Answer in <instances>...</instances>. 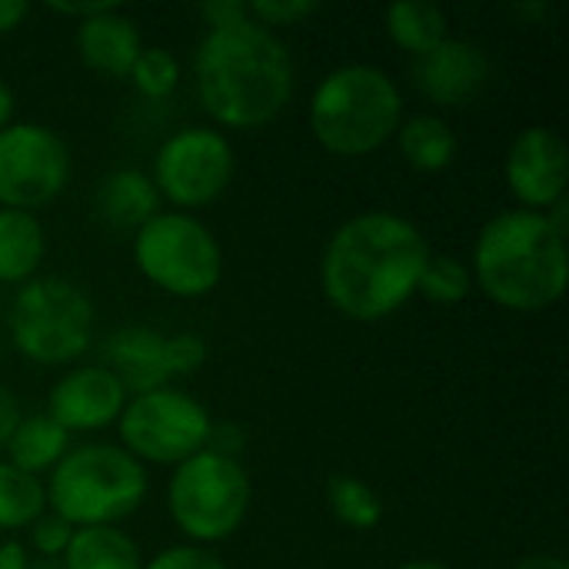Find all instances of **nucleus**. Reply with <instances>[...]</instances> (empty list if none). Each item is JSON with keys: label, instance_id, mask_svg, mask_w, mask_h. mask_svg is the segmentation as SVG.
<instances>
[{"label": "nucleus", "instance_id": "nucleus-1", "mask_svg": "<svg viewBox=\"0 0 569 569\" xmlns=\"http://www.w3.org/2000/svg\"><path fill=\"white\" fill-rule=\"evenodd\" d=\"M430 253L427 233L407 213H353L323 243L320 293L353 323H383L417 297Z\"/></svg>", "mask_w": 569, "mask_h": 569}, {"label": "nucleus", "instance_id": "nucleus-2", "mask_svg": "<svg viewBox=\"0 0 569 569\" xmlns=\"http://www.w3.org/2000/svg\"><path fill=\"white\" fill-rule=\"evenodd\" d=\"M297 67L280 33L257 20L207 30L193 50V93L217 130H260L293 100Z\"/></svg>", "mask_w": 569, "mask_h": 569}, {"label": "nucleus", "instance_id": "nucleus-3", "mask_svg": "<svg viewBox=\"0 0 569 569\" xmlns=\"http://www.w3.org/2000/svg\"><path fill=\"white\" fill-rule=\"evenodd\" d=\"M567 230L547 213L507 207L493 213L470 253L473 287L510 313H543L567 293Z\"/></svg>", "mask_w": 569, "mask_h": 569}, {"label": "nucleus", "instance_id": "nucleus-4", "mask_svg": "<svg viewBox=\"0 0 569 569\" xmlns=\"http://www.w3.org/2000/svg\"><path fill=\"white\" fill-rule=\"evenodd\" d=\"M407 117L397 77L377 63H340L323 73L307 103L313 140L343 160H360L393 143Z\"/></svg>", "mask_w": 569, "mask_h": 569}, {"label": "nucleus", "instance_id": "nucleus-5", "mask_svg": "<svg viewBox=\"0 0 569 569\" xmlns=\"http://www.w3.org/2000/svg\"><path fill=\"white\" fill-rule=\"evenodd\" d=\"M47 510L80 527H120L130 520L147 493L150 473L120 443L90 440L63 453V460L43 477Z\"/></svg>", "mask_w": 569, "mask_h": 569}, {"label": "nucleus", "instance_id": "nucleus-6", "mask_svg": "<svg viewBox=\"0 0 569 569\" xmlns=\"http://www.w3.org/2000/svg\"><path fill=\"white\" fill-rule=\"evenodd\" d=\"M7 337L27 363L67 370L83 363L97 340V307L80 283L40 273L13 290Z\"/></svg>", "mask_w": 569, "mask_h": 569}, {"label": "nucleus", "instance_id": "nucleus-7", "mask_svg": "<svg viewBox=\"0 0 569 569\" xmlns=\"http://www.w3.org/2000/svg\"><path fill=\"white\" fill-rule=\"evenodd\" d=\"M163 500L167 517L183 543L213 550L247 523L253 507V483L243 460L200 450L170 470Z\"/></svg>", "mask_w": 569, "mask_h": 569}, {"label": "nucleus", "instance_id": "nucleus-8", "mask_svg": "<svg viewBox=\"0 0 569 569\" xmlns=\"http://www.w3.org/2000/svg\"><path fill=\"white\" fill-rule=\"evenodd\" d=\"M137 273L173 300H203L223 283V243L197 217L180 210H160L150 217L130 243Z\"/></svg>", "mask_w": 569, "mask_h": 569}, {"label": "nucleus", "instance_id": "nucleus-9", "mask_svg": "<svg viewBox=\"0 0 569 569\" xmlns=\"http://www.w3.org/2000/svg\"><path fill=\"white\" fill-rule=\"evenodd\" d=\"M210 427V410L193 393L170 383L147 393H130L117 420V443L143 467L173 470L207 450Z\"/></svg>", "mask_w": 569, "mask_h": 569}, {"label": "nucleus", "instance_id": "nucleus-10", "mask_svg": "<svg viewBox=\"0 0 569 569\" xmlns=\"http://www.w3.org/2000/svg\"><path fill=\"white\" fill-rule=\"evenodd\" d=\"M237 173L233 140L213 123H187L170 130L153 150L150 180L167 210L197 213L217 203Z\"/></svg>", "mask_w": 569, "mask_h": 569}, {"label": "nucleus", "instance_id": "nucleus-11", "mask_svg": "<svg viewBox=\"0 0 569 569\" xmlns=\"http://www.w3.org/2000/svg\"><path fill=\"white\" fill-rule=\"evenodd\" d=\"M70 173V147L53 127L13 120L0 130V207L37 213L67 190Z\"/></svg>", "mask_w": 569, "mask_h": 569}, {"label": "nucleus", "instance_id": "nucleus-12", "mask_svg": "<svg viewBox=\"0 0 569 569\" xmlns=\"http://www.w3.org/2000/svg\"><path fill=\"white\" fill-rule=\"evenodd\" d=\"M503 183L513 207L550 213L567 200L569 150L563 133L547 123L523 127L503 153Z\"/></svg>", "mask_w": 569, "mask_h": 569}, {"label": "nucleus", "instance_id": "nucleus-13", "mask_svg": "<svg viewBox=\"0 0 569 569\" xmlns=\"http://www.w3.org/2000/svg\"><path fill=\"white\" fill-rule=\"evenodd\" d=\"M127 400V387L103 363H73L53 380L43 413L70 437H93L117 427Z\"/></svg>", "mask_w": 569, "mask_h": 569}, {"label": "nucleus", "instance_id": "nucleus-14", "mask_svg": "<svg viewBox=\"0 0 569 569\" xmlns=\"http://www.w3.org/2000/svg\"><path fill=\"white\" fill-rule=\"evenodd\" d=\"M493 80V60L477 40L447 37L440 47L413 60V87L430 107H467Z\"/></svg>", "mask_w": 569, "mask_h": 569}, {"label": "nucleus", "instance_id": "nucleus-15", "mask_svg": "<svg viewBox=\"0 0 569 569\" xmlns=\"http://www.w3.org/2000/svg\"><path fill=\"white\" fill-rule=\"evenodd\" d=\"M117 380L127 387V393H147L157 387L173 383L170 370V333H160L153 327H120L100 343V360Z\"/></svg>", "mask_w": 569, "mask_h": 569}, {"label": "nucleus", "instance_id": "nucleus-16", "mask_svg": "<svg viewBox=\"0 0 569 569\" xmlns=\"http://www.w3.org/2000/svg\"><path fill=\"white\" fill-rule=\"evenodd\" d=\"M73 47L87 70L100 77H127L140 50L147 47L140 37V27L130 13H123L117 3L107 10L73 23Z\"/></svg>", "mask_w": 569, "mask_h": 569}, {"label": "nucleus", "instance_id": "nucleus-17", "mask_svg": "<svg viewBox=\"0 0 569 569\" xmlns=\"http://www.w3.org/2000/svg\"><path fill=\"white\" fill-rule=\"evenodd\" d=\"M93 210L110 230H130L137 233L150 217L163 210L160 193L150 180L147 170L137 167H120L110 170L97 190H93Z\"/></svg>", "mask_w": 569, "mask_h": 569}, {"label": "nucleus", "instance_id": "nucleus-18", "mask_svg": "<svg viewBox=\"0 0 569 569\" xmlns=\"http://www.w3.org/2000/svg\"><path fill=\"white\" fill-rule=\"evenodd\" d=\"M393 143L400 150V160L417 173H443L460 153V137L453 123L433 110L407 113Z\"/></svg>", "mask_w": 569, "mask_h": 569}, {"label": "nucleus", "instance_id": "nucleus-19", "mask_svg": "<svg viewBox=\"0 0 569 569\" xmlns=\"http://www.w3.org/2000/svg\"><path fill=\"white\" fill-rule=\"evenodd\" d=\"M47 230L37 213L0 207V287H23L40 277Z\"/></svg>", "mask_w": 569, "mask_h": 569}, {"label": "nucleus", "instance_id": "nucleus-20", "mask_svg": "<svg viewBox=\"0 0 569 569\" xmlns=\"http://www.w3.org/2000/svg\"><path fill=\"white\" fill-rule=\"evenodd\" d=\"M70 447H73V437L40 410V413L20 417V423L13 427V433L3 447V460L37 480H43L63 460V453Z\"/></svg>", "mask_w": 569, "mask_h": 569}, {"label": "nucleus", "instance_id": "nucleus-21", "mask_svg": "<svg viewBox=\"0 0 569 569\" xmlns=\"http://www.w3.org/2000/svg\"><path fill=\"white\" fill-rule=\"evenodd\" d=\"M383 30L397 50L417 60L450 37V20L447 10L430 0H397L383 13Z\"/></svg>", "mask_w": 569, "mask_h": 569}, {"label": "nucleus", "instance_id": "nucleus-22", "mask_svg": "<svg viewBox=\"0 0 569 569\" xmlns=\"http://www.w3.org/2000/svg\"><path fill=\"white\" fill-rule=\"evenodd\" d=\"M143 550L123 527H80L63 553V569H143Z\"/></svg>", "mask_w": 569, "mask_h": 569}, {"label": "nucleus", "instance_id": "nucleus-23", "mask_svg": "<svg viewBox=\"0 0 569 569\" xmlns=\"http://www.w3.org/2000/svg\"><path fill=\"white\" fill-rule=\"evenodd\" d=\"M47 513V493L43 480L17 470L0 457V533H27V527Z\"/></svg>", "mask_w": 569, "mask_h": 569}, {"label": "nucleus", "instance_id": "nucleus-24", "mask_svg": "<svg viewBox=\"0 0 569 569\" xmlns=\"http://www.w3.org/2000/svg\"><path fill=\"white\" fill-rule=\"evenodd\" d=\"M327 510L333 513L337 523H343L347 530L357 533H370L383 523V500L380 493L353 477V473H337L327 483Z\"/></svg>", "mask_w": 569, "mask_h": 569}, {"label": "nucleus", "instance_id": "nucleus-25", "mask_svg": "<svg viewBox=\"0 0 569 569\" xmlns=\"http://www.w3.org/2000/svg\"><path fill=\"white\" fill-rule=\"evenodd\" d=\"M473 273L463 257L453 253H430L427 267L417 280V297H423L433 307H457L473 293Z\"/></svg>", "mask_w": 569, "mask_h": 569}, {"label": "nucleus", "instance_id": "nucleus-26", "mask_svg": "<svg viewBox=\"0 0 569 569\" xmlns=\"http://www.w3.org/2000/svg\"><path fill=\"white\" fill-rule=\"evenodd\" d=\"M130 87L143 97V100H167L180 80H183V67L180 60L173 57V50L167 47H143L140 57L133 60L130 73H127Z\"/></svg>", "mask_w": 569, "mask_h": 569}, {"label": "nucleus", "instance_id": "nucleus-27", "mask_svg": "<svg viewBox=\"0 0 569 569\" xmlns=\"http://www.w3.org/2000/svg\"><path fill=\"white\" fill-rule=\"evenodd\" d=\"M247 13L260 27L280 33V30L300 27L310 17H317L320 13V3L317 0H253V3H247Z\"/></svg>", "mask_w": 569, "mask_h": 569}, {"label": "nucleus", "instance_id": "nucleus-28", "mask_svg": "<svg viewBox=\"0 0 569 569\" xmlns=\"http://www.w3.org/2000/svg\"><path fill=\"white\" fill-rule=\"evenodd\" d=\"M70 537H73V527L70 523H63L60 517H53L50 510L43 513V517H37L30 527H27V550H30V557H37V560H63V553H67V547H70Z\"/></svg>", "mask_w": 569, "mask_h": 569}, {"label": "nucleus", "instance_id": "nucleus-29", "mask_svg": "<svg viewBox=\"0 0 569 569\" xmlns=\"http://www.w3.org/2000/svg\"><path fill=\"white\" fill-rule=\"evenodd\" d=\"M143 569H230L213 550L207 547H190V543H173L163 547L160 553L147 557Z\"/></svg>", "mask_w": 569, "mask_h": 569}, {"label": "nucleus", "instance_id": "nucleus-30", "mask_svg": "<svg viewBox=\"0 0 569 569\" xmlns=\"http://www.w3.org/2000/svg\"><path fill=\"white\" fill-rule=\"evenodd\" d=\"M203 363H207V340L200 333H190V330L170 333V370H173V380L197 373Z\"/></svg>", "mask_w": 569, "mask_h": 569}, {"label": "nucleus", "instance_id": "nucleus-31", "mask_svg": "<svg viewBox=\"0 0 569 569\" xmlns=\"http://www.w3.org/2000/svg\"><path fill=\"white\" fill-rule=\"evenodd\" d=\"M247 440H250V437H247V430H243L240 423H233V420H213L207 450L240 460V453L247 450Z\"/></svg>", "mask_w": 569, "mask_h": 569}, {"label": "nucleus", "instance_id": "nucleus-32", "mask_svg": "<svg viewBox=\"0 0 569 569\" xmlns=\"http://www.w3.org/2000/svg\"><path fill=\"white\" fill-rule=\"evenodd\" d=\"M200 17L207 23V30H223V27H233L240 20H247V3L243 0H210L200 7Z\"/></svg>", "mask_w": 569, "mask_h": 569}, {"label": "nucleus", "instance_id": "nucleus-33", "mask_svg": "<svg viewBox=\"0 0 569 569\" xmlns=\"http://www.w3.org/2000/svg\"><path fill=\"white\" fill-rule=\"evenodd\" d=\"M20 417H23V410H20L17 393H13L10 387H3V383H0V453H3V447H7V440H10V433H13V427L20 423Z\"/></svg>", "mask_w": 569, "mask_h": 569}, {"label": "nucleus", "instance_id": "nucleus-34", "mask_svg": "<svg viewBox=\"0 0 569 569\" xmlns=\"http://www.w3.org/2000/svg\"><path fill=\"white\" fill-rule=\"evenodd\" d=\"M107 7H110L107 0H70V3H47V10H50V13H57V17H67V20H73V23H80V20L93 17V13H100V10H107Z\"/></svg>", "mask_w": 569, "mask_h": 569}, {"label": "nucleus", "instance_id": "nucleus-35", "mask_svg": "<svg viewBox=\"0 0 569 569\" xmlns=\"http://www.w3.org/2000/svg\"><path fill=\"white\" fill-rule=\"evenodd\" d=\"M30 563H33V557L23 547V540H17V537L0 540V569H30Z\"/></svg>", "mask_w": 569, "mask_h": 569}, {"label": "nucleus", "instance_id": "nucleus-36", "mask_svg": "<svg viewBox=\"0 0 569 569\" xmlns=\"http://www.w3.org/2000/svg\"><path fill=\"white\" fill-rule=\"evenodd\" d=\"M27 17H30V3H23V0H0V37H7L17 27H23Z\"/></svg>", "mask_w": 569, "mask_h": 569}, {"label": "nucleus", "instance_id": "nucleus-37", "mask_svg": "<svg viewBox=\"0 0 569 569\" xmlns=\"http://www.w3.org/2000/svg\"><path fill=\"white\" fill-rule=\"evenodd\" d=\"M510 569H569V560L560 553H530Z\"/></svg>", "mask_w": 569, "mask_h": 569}, {"label": "nucleus", "instance_id": "nucleus-38", "mask_svg": "<svg viewBox=\"0 0 569 569\" xmlns=\"http://www.w3.org/2000/svg\"><path fill=\"white\" fill-rule=\"evenodd\" d=\"M17 120V93L10 90L7 80H0V130Z\"/></svg>", "mask_w": 569, "mask_h": 569}, {"label": "nucleus", "instance_id": "nucleus-39", "mask_svg": "<svg viewBox=\"0 0 569 569\" xmlns=\"http://www.w3.org/2000/svg\"><path fill=\"white\" fill-rule=\"evenodd\" d=\"M513 13H517V17H530V20H547V17H550V3H540V0H533V3H517Z\"/></svg>", "mask_w": 569, "mask_h": 569}, {"label": "nucleus", "instance_id": "nucleus-40", "mask_svg": "<svg viewBox=\"0 0 569 569\" xmlns=\"http://www.w3.org/2000/svg\"><path fill=\"white\" fill-rule=\"evenodd\" d=\"M393 569H457V567H450V563H443V560H433V557H417V560H403V563H397Z\"/></svg>", "mask_w": 569, "mask_h": 569}, {"label": "nucleus", "instance_id": "nucleus-41", "mask_svg": "<svg viewBox=\"0 0 569 569\" xmlns=\"http://www.w3.org/2000/svg\"><path fill=\"white\" fill-rule=\"evenodd\" d=\"M30 569H63V563H57V560H33Z\"/></svg>", "mask_w": 569, "mask_h": 569}]
</instances>
